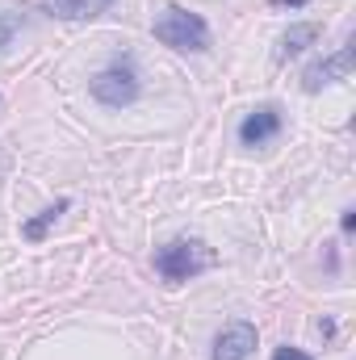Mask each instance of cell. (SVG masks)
Listing matches in <instances>:
<instances>
[{
	"label": "cell",
	"instance_id": "1",
	"mask_svg": "<svg viewBox=\"0 0 356 360\" xmlns=\"http://www.w3.org/2000/svg\"><path fill=\"white\" fill-rule=\"evenodd\" d=\"M155 38L172 51H205L210 46V25L197 13L180 8V4H164L160 17H155Z\"/></svg>",
	"mask_w": 356,
	"mask_h": 360
},
{
	"label": "cell",
	"instance_id": "2",
	"mask_svg": "<svg viewBox=\"0 0 356 360\" xmlns=\"http://www.w3.org/2000/svg\"><path fill=\"white\" fill-rule=\"evenodd\" d=\"M214 264V256L197 243V239H172V243H164L160 252H155V272L164 276V281H193L197 272H205Z\"/></svg>",
	"mask_w": 356,
	"mask_h": 360
},
{
	"label": "cell",
	"instance_id": "3",
	"mask_svg": "<svg viewBox=\"0 0 356 360\" xmlns=\"http://www.w3.org/2000/svg\"><path fill=\"white\" fill-rule=\"evenodd\" d=\"M92 96L109 109H122V105H134L139 101V72L130 59H113L105 72L92 76Z\"/></svg>",
	"mask_w": 356,
	"mask_h": 360
},
{
	"label": "cell",
	"instance_id": "4",
	"mask_svg": "<svg viewBox=\"0 0 356 360\" xmlns=\"http://www.w3.org/2000/svg\"><path fill=\"white\" fill-rule=\"evenodd\" d=\"M348 72H352V46H340L336 55H327V59H319L302 72V89L319 92L327 84H336V80H348Z\"/></svg>",
	"mask_w": 356,
	"mask_h": 360
},
{
	"label": "cell",
	"instance_id": "5",
	"mask_svg": "<svg viewBox=\"0 0 356 360\" xmlns=\"http://www.w3.org/2000/svg\"><path fill=\"white\" fill-rule=\"evenodd\" d=\"M256 352V327L252 323H231L214 340V360H248Z\"/></svg>",
	"mask_w": 356,
	"mask_h": 360
},
{
	"label": "cell",
	"instance_id": "6",
	"mask_svg": "<svg viewBox=\"0 0 356 360\" xmlns=\"http://www.w3.org/2000/svg\"><path fill=\"white\" fill-rule=\"evenodd\" d=\"M276 134H281V113H276V105L252 109V113L243 117V126H239L243 147H265L268 139H276Z\"/></svg>",
	"mask_w": 356,
	"mask_h": 360
},
{
	"label": "cell",
	"instance_id": "7",
	"mask_svg": "<svg viewBox=\"0 0 356 360\" xmlns=\"http://www.w3.org/2000/svg\"><path fill=\"white\" fill-rule=\"evenodd\" d=\"M319 42V25L314 21H298V25H289L285 34H281V59H293V55H302L306 46H314Z\"/></svg>",
	"mask_w": 356,
	"mask_h": 360
},
{
	"label": "cell",
	"instance_id": "8",
	"mask_svg": "<svg viewBox=\"0 0 356 360\" xmlns=\"http://www.w3.org/2000/svg\"><path fill=\"white\" fill-rule=\"evenodd\" d=\"M113 0H46V8L55 13V17H63V21H84V17H96V13H105Z\"/></svg>",
	"mask_w": 356,
	"mask_h": 360
},
{
	"label": "cell",
	"instance_id": "9",
	"mask_svg": "<svg viewBox=\"0 0 356 360\" xmlns=\"http://www.w3.org/2000/svg\"><path fill=\"white\" fill-rule=\"evenodd\" d=\"M59 214H68V197H63V201H55V205H46L38 218H30V222H25V239H42V235L59 222Z\"/></svg>",
	"mask_w": 356,
	"mask_h": 360
},
{
	"label": "cell",
	"instance_id": "10",
	"mask_svg": "<svg viewBox=\"0 0 356 360\" xmlns=\"http://www.w3.org/2000/svg\"><path fill=\"white\" fill-rule=\"evenodd\" d=\"M25 21H21V13H0V51H8L13 46V38H17V30H21Z\"/></svg>",
	"mask_w": 356,
	"mask_h": 360
},
{
	"label": "cell",
	"instance_id": "11",
	"mask_svg": "<svg viewBox=\"0 0 356 360\" xmlns=\"http://www.w3.org/2000/svg\"><path fill=\"white\" fill-rule=\"evenodd\" d=\"M272 360H310V356H306L302 348H289V344H285V348H276V352H272Z\"/></svg>",
	"mask_w": 356,
	"mask_h": 360
},
{
	"label": "cell",
	"instance_id": "12",
	"mask_svg": "<svg viewBox=\"0 0 356 360\" xmlns=\"http://www.w3.org/2000/svg\"><path fill=\"white\" fill-rule=\"evenodd\" d=\"M340 226H344V231H352V226H356V214H352V210H344V218H340Z\"/></svg>",
	"mask_w": 356,
	"mask_h": 360
},
{
	"label": "cell",
	"instance_id": "13",
	"mask_svg": "<svg viewBox=\"0 0 356 360\" xmlns=\"http://www.w3.org/2000/svg\"><path fill=\"white\" fill-rule=\"evenodd\" d=\"M272 4H293V8H302L306 0H272Z\"/></svg>",
	"mask_w": 356,
	"mask_h": 360
}]
</instances>
